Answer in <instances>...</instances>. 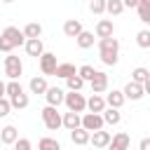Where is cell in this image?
<instances>
[{
  "instance_id": "40",
  "label": "cell",
  "mask_w": 150,
  "mask_h": 150,
  "mask_svg": "<svg viewBox=\"0 0 150 150\" xmlns=\"http://www.w3.org/2000/svg\"><path fill=\"white\" fill-rule=\"evenodd\" d=\"M143 89H145V94H150V77L145 80V84H143Z\"/></svg>"
},
{
  "instance_id": "24",
  "label": "cell",
  "mask_w": 150,
  "mask_h": 150,
  "mask_svg": "<svg viewBox=\"0 0 150 150\" xmlns=\"http://www.w3.org/2000/svg\"><path fill=\"white\" fill-rule=\"evenodd\" d=\"M101 115H103V122H105V124H112V127L120 124V120H122V115H120L117 108H105Z\"/></svg>"
},
{
  "instance_id": "3",
  "label": "cell",
  "mask_w": 150,
  "mask_h": 150,
  "mask_svg": "<svg viewBox=\"0 0 150 150\" xmlns=\"http://www.w3.org/2000/svg\"><path fill=\"white\" fill-rule=\"evenodd\" d=\"M40 115H42V122H45V127H47L49 131H56L59 127H63V115H61L54 105H45Z\"/></svg>"
},
{
  "instance_id": "27",
  "label": "cell",
  "mask_w": 150,
  "mask_h": 150,
  "mask_svg": "<svg viewBox=\"0 0 150 150\" xmlns=\"http://www.w3.org/2000/svg\"><path fill=\"white\" fill-rule=\"evenodd\" d=\"M136 12H138V19L150 26V0H141L138 7H136Z\"/></svg>"
},
{
  "instance_id": "21",
  "label": "cell",
  "mask_w": 150,
  "mask_h": 150,
  "mask_svg": "<svg viewBox=\"0 0 150 150\" xmlns=\"http://www.w3.org/2000/svg\"><path fill=\"white\" fill-rule=\"evenodd\" d=\"M28 87H30V91H33V94H47V89H49V84H47V80H45V75H38V77H30V82H28Z\"/></svg>"
},
{
  "instance_id": "20",
  "label": "cell",
  "mask_w": 150,
  "mask_h": 150,
  "mask_svg": "<svg viewBox=\"0 0 150 150\" xmlns=\"http://www.w3.org/2000/svg\"><path fill=\"white\" fill-rule=\"evenodd\" d=\"M124 101H127V96H124V91H117V89H112L108 96H105V103H108V108H122L124 105Z\"/></svg>"
},
{
  "instance_id": "11",
  "label": "cell",
  "mask_w": 150,
  "mask_h": 150,
  "mask_svg": "<svg viewBox=\"0 0 150 150\" xmlns=\"http://www.w3.org/2000/svg\"><path fill=\"white\" fill-rule=\"evenodd\" d=\"M110 141H112V134L105 131V129H101V131H94V134H91V141H89V143H91L94 148H108Z\"/></svg>"
},
{
  "instance_id": "6",
  "label": "cell",
  "mask_w": 150,
  "mask_h": 150,
  "mask_svg": "<svg viewBox=\"0 0 150 150\" xmlns=\"http://www.w3.org/2000/svg\"><path fill=\"white\" fill-rule=\"evenodd\" d=\"M103 124H105V122H103V115H101V112H84V115H82V127H84L87 131H91V134H94V131H101Z\"/></svg>"
},
{
  "instance_id": "37",
  "label": "cell",
  "mask_w": 150,
  "mask_h": 150,
  "mask_svg": "<svg viewBox=\"0 0 150 150\" xmlns=\"http://www.w3.org/2000/svg\"><path fill=\"white\" fill-rule=\"evenodd\" d=\"M138 150H150V138H141V143H138Z\"/></svg>"
},
{
  "instance_id": "5",
  "label": "cell",
  "mask_w": 150,
  "mask_h": 150,
  "mask_svg": "<svg viewBox=\"0 0 150 150\" xmlns=\"http://www.w3.org/2000/svg\"><path fill=\"white\" fill-rule=\"evenodd\" d=\"M63 103H66V108H68L70 112H84V110H87V98H84V94H80V91H68Z\"/></svg>"
},
{
  "instance_id": "25",
  "label": "cell",
  "mask_w": 150,
  "mask_h": 150,
  "mask_svg": "<svg viewBox=\"0 0 150 150\" xmlns=\"http://www.w3.org/2000/svg\"><path fill=\"white\" fill-rule=\"evenodd\" d=\"M70 75H77V68H75L73 63H59V68H56V77L68 80Z\"/></svg>"
},
{
  "instance_id": "29",
  "label": "cell",
  "mask_w": 150,
  "mask_h": 150,
  "mask_svg": "<svg viewBox=\"0 0 150 150\" xmlns=\"http://www.w3.org/2000/svg\"><path fill=\"white\" fill-rule=\"evenodd\" d=\"M38 150H61V143H59L56 138L45 136V138H40V141H38Z\"/></svg>"
},
{
  "instance_id": "41",
  "label": "cell",
  "mask_w": 150,
  "mask_h": 150,
  "mask_svg": "<svg viewBox=\"0 0 150 150\" xmlns=\"http://www.w3.org/2000/svg\"><path fill=\"white\" fill-rule=\"evenodd\" d=\"M2 2H14V0H2Z\"/></svg>"
},
{
  "instance_id": "19",
  "label": "cell",
  "mask_w": 150,
  "mask_h": 150,
  "mask_svg": "<svg viewBox=\"0 0 150 150\" xmlns=\"http://www.w3.org/2000/svg\"><path fill=\"white\" fill-rule=\"evenodd\" d=\"M82 30H84V28H82V21H80V19H68V21L63 23V33H66L68 38H77Z\"/></svg>"
},
{
  "instance_id": "9",
  "label": "cell",
  "mask_w": 150,
  "mask_h": 150,
  "mask_svg": "<svg viewBox=\"0 0 150 150\" xmlns=\"http://www.w3.org/2000/svg\"><path fill=\"white\" fill-rule=\"evenodd\" d=\"M122 91H124V96H127L129 101H141V98L145 96V89H143V84H138V82H127V87H124Z\"/></svg>"
},
{
  "instance_id": "34",
  "label": "cell",
  "mask_w": 150,
  "mask_h": 150,
  "mask_svg": "<svg viewBox=\"0 0 150 150\" xmlns=\"http://www.w3.org/2000/svg\"><path fill=\"white\" fill-rule=\"evenodd\" d=\"M105 5H108V0H91L89 2V12L91 14H103L105 12Z\"/></svg>"
},
{
  "instance_id": "33",
  "label": "cell",
  "mask_w": 150,
  "mask_h": 150,
  "mask_svg": "<svg viewBox=\"0 0 150 150\" xmlns=\"http://www.w3.org/2000/svg\"><path fill=\"white\" fill-rule=\"evenodd\" d=\"M136 45H138L141 49H148V47H150V28L136 33Z\"/></svg>"
},
{
  "instance_id": "15",
  "label": "cell",
  "mask_w": 150,
  "mask_h": 150,
  "mask_svg": "<svg viewBox=\"0 0 150 150\" xmlns=\"http://www.w3.org/2000/svg\"><path fill=\"white\" fill-rule=\"evenodd\" d=\"M129 143H131V138H129V134H124V131H120V134H115V136H112V141H110V145H108V150H129Z\"/></svg>"
},
{
  "instance_id": "14",
  "label": "cell",
  "mask_w": 150,
  "mask_h": 150,
  "mask_svg": "<svg viewBox=\"0 0 150 150\" xmlns=\"http://www.w3.org/2000/svg\"><path fill=\"white\" fill-rule=\"evenodd\" d=\"M0 141H2L5 145H14V143L19 141V131H16V127H14V124L2 127V129H0Z\"/></svg>"
},
{
  "instance_id": "13",
  "label": "cell",
  "mask_w": 150,
  "mask_h": 150,
  "mask_svg": "<svg viewBox=\"0 0 150 150\" xmlns=\"http://www.w3.org/2000/svg\"><path fill=\"white\" fill-rule=\"evenodd\" d=\"M89 87H91V94H103V91L108 89V75H105L103 70H98L96 77L89 82Z\"/></svg>"
},
{
  "instance_id": "8",
  "label": "cell",
  "mask_w": 150,
  "mask_h": 150,
  "mask_svg": "<svg viewBox=\"0 0 150 150\" xmlns=\"http://www.w3.org/2000/svg\"><path fill=\"white\" fill-rule=\"evenodd\" d=\"M45 98H47V105L59 108V105L66 101V91H63L61 87H49V89H47V94H45Z\"/></svg>"
},
{
  "instance_id": "17",
  "label": "cell",
  "mask_w": 150,
  "mask_h": 150,
  "mask_svg": "<svg viewBox=\"0 0 150 150\" xmlns=\"http://www.w3.org/2000/svg\"><path fill=\"white\" fill-rule=\"evenodd\" d=\"M63 127L68 129V131H73V129H80L82 127V115L80 112H63Z\"/></svg>"
},
{
  "instance_id": "2",
  "label": "cell",
  "mask_w": 150,
  "mask_h": 150,
  "mask_svg": "<svg viewBox=\"0 0 150 150\" xmlns=\"http://www.w3.org/2000/svg\"><path fill=\"white\" fill-rule=\"evenodd\" d=\"M98 56L105 66H115L120 59V42L117 38H103L98 40Z\"/></svg>"
},
{
  "instance_id": "22",
  "label": "cell",
  "mask_w": 150,
  "mask_h": 150,
  "mask_svg": "<svg viewBox=\"0 0 150 150\" xmlns=\"http://www.w3.org/2000/svg\"><path fill=\"white\" fill-rule=\"evenodd\" d=\"M75 42H77L80 49H89V47H94V33H91V30H82V33L75 38Z\"/></svg>"
},
{
  "instance_id": "32",
  "label": "cell",
  "mask_w": 150,
  "mask_h": 150,
  "mask_svg": "<svg viewBox=\"0 0 150 150\" xmlns=\"http://www.w3.org/2000/svg\"><path fill=\"white\" fill-rule=\"evenodd\" d=\"M66 87H68V91H80V89L84 87V80H82L80 75H70V77L66 80Z\"/></svg>"
},
{
  "instance_id": "39",
  "label": "cell",
  "mask_w": 150,
  "mask_h": 150,
  "mask_svg": "<svg viewBox=\"0 0 150 150\" xmlns=\"http://www.w3.org/2000/svg\"><path fill=\"white\" fill-rule=\"evenodd\" d=\"M122 2H124V7H138L141 0H122Z\"/></svg>"
},
{
  "instance_id": "10",
  "label": "cell",
  "mask_w": 150,
  "mask_h": 150,
  "mask_svg": "<svg viewBox=\"0 0 150 150\" xmlns=\"http://www.w3.org/2000/svg\"><path fill=\"white\" fill-rule=\"evenodd\" d=\"M23 49H26V54H28V56H35V59H40V56L45 54V45H42V40H40V38L26 40Z\"/></svg>"
},
{
  "instance_id": "7",
  "label": "cell",
  "mask_w": 150,
  "mask_h": 150,
  "mask_svg": "<svg viewBox=\"0 0 150 150\" xmlns=\"http://www.w3.org/2000/svg\"><path fill=\"white\" fill-rule=\"evenodd\" d=\"M56 68H59L56 54L45 52V54L40 56V70H42V75H56Z\"/></svg>"
},
{
  "instance_id": "31",
  "label": "cell",
  "mask_w": 150,
  "mask_h": 150,
  "mask_svg": "<svg viewBox=\"0 0 150 150\" xmlns=\"http://www.w3.org/2000/svg\"><path fill=\"white\" fill-rule=\"evenodd\" d=\"M105 12H108L110 16H117V14H122V12H124V2H122V0H108Z\"/></svg>"
},
{
  "instance_id": "16",
  "label": "cell",
  "mask_w": 150,
  "mask_h": 150,
  "mask_svg": "<svg viewBox=\"0 0 150 150\" xmlns=\"http://www.w3.org/2000/svg\"><path fill=\"white\" fill-rule=\"evenodd\" d=\"M105 105H108V103H105V98H103L101 94H91V96L87 98V110H89V112H103Z\"/></svg>"
},
{
  "instance_id": "36",
  "label": "cell",
  "mask_w": 150,
  "mask_h": 150,
  "mask_svg": "<svg viewBox=\"0 0 150 150\" xmlns=\"http://www.w3.org/2000/svg\"><path fill=\"white\" fill-rule=\"evenodd\" d=\"M9 110H12L9 98H7V96H5V98H0V117H7V115H9Z\"/></svg>"
},
{
  "instance_id": "12",
  "label": "cell",
  "mask_w": 150,
  "mask_h": 150,
  "mask_svg": "<svg viewBox=\"0 0 150 150\" xmlns=\"http://www.w3.org/2000/svg\"><path fill=\"white\" fill-rule=\"evenodd\" d=\"M115 33V26H112V19H98L96 23V38H112Z\"/></svg>"
},
{
  "instance_id": "23",
  "label": "cell",
  "mask_w": 150,
  "mask_h": 150,
  "mask_svg": "<svg viewBox=\"0 0 150 150\" xmlns=\"http://www.w3.org/2000/svg\"><path fill=\"white\" fill-rule=\"evenodd\" d=\"M23 35H26V40L40 38V35H42V26H40L38 21H30V23H26V26H23Z\"/></svg>"
},
{
  "instance_id": "28",
  "label": "cell",
  "mask_w": 150,
  "mask_h": 150,
  "mask_svg": "<svg viewBox=\"0 0 150 150\" xmlns=\"http://www.w3.org/2000/svg\"><path fill=\"white\" fill-rule=\"evenodd\" d=\"M96 73H98V70H96L94 66H89V63H84V66H80V68H77V75H80L84 82H91V80L96 77Z\"/></svg>"
},
{
  "instance_id": "35",
  "label": "cell",
  "mask_w": 150,
  "mask_h": 150,
  "mask_svg": "<svg viewBox=\"0 0 150 150\" xmlns=\"http://www.w3.org/2000/svg\"><path fill=\"white\" fill-rule=\"evenodd\" d=\"M23 91V87L16 82V80H9L7 82V98H12V96H16V94H21Z\"/></svg>"
},
{
  "instance_id": "26",
  "label": "cell",
  "mask_w": 150,
  "mask_h": 150,
  "mask_svg": "<svg viewBox=\"0 0 150 150\" xmlns=\"http://www.w3.org/2000/svg\"><path fill=\"white\" fill-rule=\"evenodd\" d=\"M9 103H12V108H16V110H23V108H28L30 98H28V94H26V91H21V94L12 96V98H9Z\"/></svg>"
},
{
  "instance_id": "18",
  "label": "cell",
  "mask_w": 150,
  "mask_h": 150,
  "mask_svg": "<svg viewBox=\"0 0 150 150\" xmlns=\"http://www.w3.org/2000/svg\"><path fill=\"white\" fill-rule=\"evenodd\" d=\"M70 141H73L75 145H87V143L91 141V131H87L84 127L73 129V131H70Z\"/></svg>"
},
{
  "instance_id": "4",
  "label": "cell",
  "mask_w": 150,
  "mask_h": 150,
  "mask_svg": "<svg viewBox=\"0 0 150 150\" xmlns=\"http://www.w3.org/2000/svg\"><path fill=\"white\" fill-rule=\"evenodd\" d=\"M21 73H23L21 59H19L16 54H7V56H5V75H7L9 80H19Z\"/></svg>"
},
{
  "instance_id": "30",
  "label": "cell",
  "mask_w": 150,
  "mask_h": 150,
  "mask_svg": "<svg viewBox=\"0 0 150 150\" xmlns=\"http://www.w3.org/2000/svg\"><path fill=\"white\" fill-rule=\"evenodd\" d=\"M150 77V70L148 68H143V66H138V68H134V73H131V82H138V84H145V80Z\"/></svg>"
},
{
  "instance_id": "1",
  "label": "cell",
  "mask_w": 150,
  "mask_h": 150,
  "mask_svg": "<svg viewBox=\"0 0 150 150\" xmlns=\"http://www.w3.org/2000/svg\"><path fill=\"white\" fill-rule=\"evenodd\" d=\"M26 45V35L23 30H19L16 26H7L2 33H0V52L5 54H12V49Z\"/></svg>"
},
{
  "instance_id": "38",
  "label": "cell",
  "mask_w": 150,
  "mask_h": 150,
  "mask_svg": "<svg viewBox=\"0 0 150 150\" xmlns=\"http://www.w3.org/2000/svg\"><path fill=\"white\" fill-rule=\"evenodd\" d=\"M5 96H7V84L0 80V98H5Z\"/></svg>"
}]
</instances>
